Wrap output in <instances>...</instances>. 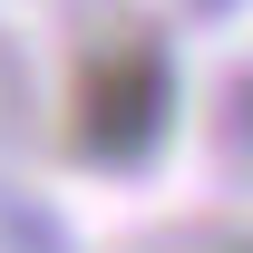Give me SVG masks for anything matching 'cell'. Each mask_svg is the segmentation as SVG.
Wrapping results in <instances>:
<instances>
[{"mask_svg": "<svg viewBox=\"0 0 253 253\" xmlns=\"http://www.w3.org/2000/svg\"><path fill=\"white\" fill-rule=\"evenodd\" d=\"M166 117H175V59H166L156 39H126V49H107L78 78L68 136H78L88 166H146L156 136H166Z\"/></svg>", "mask_w": 253, "mask_h": 253, "instance_id": "cell-1", "label": "cell"}, {"mask_svg": "<svg viewBox=\"0 0 253 253\" xmlns=\"http://www.w3.org/2000/svg\"><path fill=\"white\" fill-rule=\"evenodd\" d=\"M244 253H253V244H244Z\"/></svg>", "mask_w": 253, "mask_h": 253, "instance_id": "cell-2", "label": "cell"}]
</instances>
